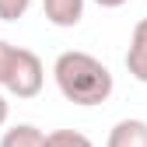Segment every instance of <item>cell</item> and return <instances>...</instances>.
Listing matches in <instances>:
<instances>
[{
    "label": "cell",
    "instance_id": "1",
    "mask_svg": "<svg viewBox=\"0 0 147 147\" xmlns=\"http://www.w3.org/2000/svg\"><path fill=\"white\" fill-rule=\"evenodd\" d=\"M53 81H56L60 95L81 109H91V105H102L112 95V70H109L98 56H91L84 49H67L56 56L53 63Z\"/></svg>",
    "mask_w": 147,
    "mask_h": 147
},
{
    "label": "cell",
    "instance_id": "2",
    "mask_svg": "<svg viewBox=\"0 0 147 147\" xmlns=\"http://www.w3.org/2000/svg\"><path fill=\"white\" fill-rule=\"evenodd\" d=\"M42 84H46V67H42V60L35 56L32 49H21V46H18L4 91L14 95V98H35L42 91Z\"/></svg>",
    "mask_w": 147,
    "mask_h": 147
},
{
    "label": "cell",
    "instance_id": "3",
    "mask_svg": "<svg viewBox=\"0 0 147 147\" xmlns=\"http://www.w3.org/2000/svg\"><path fill=\"white\" fill-rule=\"evenodd\" d=\"M126 70L130 77L147 84V18L133 25V35H130V49H126Z\"/></svg>",
    "mask_w": 147,
    "mask_h": 147
},
{
    "label": "cell",
    "instance_id": "4",
    "mask_svg": "<svg viewBox=\"0 0 147 147\" xmlns=\"http://www.w3.org/2000/svg\"><path fill=\"white\" fill-rule=\"evenodd\" d=\"M42 14L56 28H77L84 18V0H42Z\"/></svg>",
    "mask_w": 147,
    "mask_h": 147
},
{
    "label": "cell",
    "instance_id": "5",
    "mask_svg": "<svg viewBox=\"0 0 147 147\" xmlns=\"http://www.w3.org/2000/svg\"><path fill=\"white\" fill-rule=\"evenodd\" d=\"M105 147H147V123L144 119H119L109 130Z\"/></svg>",
    "mask_w": 147,
    "mask_h": 147
},
{
    "label": "cell",
    "instance_id": "6",
    "mask_svg": "<svg viewBox=\"0 0 147 147\" xmlns=\"http://www.w3.org/2000/svg\"><path fill=\"white\" fill-rule=\"evenodd\" d=\"M46 137L35 123H18L11 126V130H4V137H0V147H46Z\"/></svg>",
    "mask_w": 147,
    "mask_h": 147
},
{
    "label": "cell",
    "instance_id": "7",
    "mask_svg": "<svg viewBox=\"0 0 147 147\" xmlns=\"http://www.w3.org/2000/svg\"><path fill=\"white\" fill-rule=\"evenodd\" d=\"M46 147H95L91 137H84L81 130H53L46 137Z\"/></svg>",
    "mask_w": 147,
    "mask_h": 147
},
{
    "label": "cell",
    "instance_id": "8",
    "mask_svg": "<svg viewBox=\"0 0 147 147\" xmlns=\"http://www.w3.org/2000/svg\"><path fill=\"white\" fill-rule=\"evenodd\" d=\"M28 7H32V0H0V18L4 21H18V18H25Z\"/></svg>",
    "mask_w": 147,
    "mask_h": 147
},
{
    "label": "cell",
    "instance_id": "9",
    "mask_svg": "<svg viewBox=\"0 0 147 147\" xmlns=\"http://www.w3.org/2000/svg\"><path fill=\"white\" fill-rule=\"evenodd\" d=\"M14 53H18V46H11V42L0 39V88L7 84V74H11V63H14Z\"/></svg>",
    "mask_w": 147,
    "mask_h": 147
},
{
    "label": "cell",
    "instance_id": "10",
    "mask_svg": "<svg viewBox=\"0 0 147 147\" xmlns=\"http://www.w3.org/2000/svg\"><path fill=\"white\" fill-rule=\"evenodd\" d=\"M7 116H11V102L4 98V91H0V126L7 123Z\"/></svg>",
    "mask_w": 147,
    "mask_h": 147
},
{
    "label": "cell",
    "instance_id": "11",
    "mask_svg": "<svg viewBox=\"0 0 147 147\" xmlns=\"http://www.w3.org/2000/svg\"><path fill=\"white\" fill-rule=\"evenodd\" d=\"M98 7H105V11H116V7H123V4H130V0H95Z\"/></svg>",
    "mask_w": 147,
    "mask_h": 147
}]
</instances>
